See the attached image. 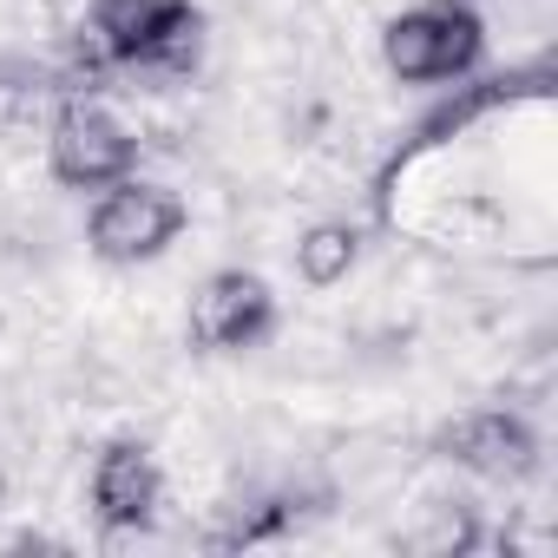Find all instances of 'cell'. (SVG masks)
<instances>
[{"label":"cell","instance_id":"cell-6","mask_svg":"<svg viewBox=\"0 0 558 558\" xmlns=\"http://www.w3.org/2000/svg\"><path fill=\"white\" fill-rule=\"evenodd\" d=\"M276 329V296L256 269H217L191 296V342L204 355H243Z\"/></svg>","mask_w":558,"mask_h":558},{"label":"cell","instance_id":"cell-5","mask_svg":"<svg viewBox=\"0 0 558 558\" xmlns=\"http://www.w3.org/2000/svg\"><path fill=\"white\" fill-rule=\"evenodd\" d=\"M434 453L453 460L460 473L473 480H493V486H519L538 473V434L525 414L512 408H473V414H453L440 434H434Z\"/></svg>","mask_w":558,"mask_h":558},{"label":"cell","instance_id":"cell-10","mask_svg":"<svg viewBox=\"0 0 558 558\" xmlns=\"http://www.w3.org/2000/svg\"><path fill=\"white\" fill-rule=\"evenodd\" d=\"M362 263V230L355 223H310L296 236V276L310 290H336L349 283V269Z\"/></svg>","mask_w":558,"mask_h":558},{"label":"cell","instance_id":"cell-7","mask_svg":"<svg viewBox=\"0 0 558 558\" xmlns=\"http://www.w3.org/2000/svg\"><path fill=\"white\" fill-rule=\"evenodd\" d=\"M86 499H93V519L106 538H125V532H145L165 506V473H158V453L145 440H112L99 447L93 460V480H86Z\"/></svg>","mask_w":558,"mask_h":558},{"label":"cell","instance_id":"cell-3","mask_svg":"<svg viewBox=\"0 0 558 558\" xmlns=\"http://www.w3.org/2000/svg\"><path fill=\"white\" fill-rule=\"evenodd\" d=\"M184 197L165 191V184H138V178H119L99 191L93 217H86V236H93V256L99 263H151L165 256L178 236H184Z\"/></svg>","mask_w":558,"mask_h":558},{"label":"cell","instance_id":"cell-4","mask_svg":"<svg viewBox=\"0 0 558 558\" xmlns=\"http://www.w3.org/2000/svg\"><path fill=\"white\" fill-rule=\"evenodd\" d=\"M47 171L66 191H106L138 171V138L99 99H60L47 125Z\"/></svg>","mask_w":558,"mask_h":558},{"label":"cell","instance_id":"cell-12","mask_svg":"<svg viewBox=\"0 0 558 558\" xmlns=\"http://www.w3.org/2000/svg\"><path fill=\"white\" fill-rule=\"evenodd\" d=\"M0 499H8V480H0Z\"/></svg>","mask_w":558,"mask_h":558},{"label":"cell","instance_id":"cell-1","mask_svg":"<svg viewBox=\"0 0 558 558\" xmlns=\"http://www.w3.org/2000/svg\"><path fill=\"white\" fill-rule=\"evenodd\" d=\"M86 47L112 73H151L184 80L204 53V14L191 0H93Z\"/></svg>","mask_w":558,"mask_h":558},{"label":"cell","instance_id":"cell-11","mask_svg":"<svg viewBox=\"0 0 558 558\" xmlns=\"http://www.w3.org/2000/svg\"><path fill=\"white\" fill-rule=\"evenodd\" d=\"M480 506L473 499H434L421 506V525L408 532V551H427V558H460V551H480Z\"/></svg>","mask_w":558,"mask_h":558},{"label":"cell","instance_id":"cell-2","mask_svg":"<svg viewBox=\"0 0 558 558\" xmlns=\"http://www.w3.org/2000/svg\"><path fill=\"white\" fill-rule=\"evenodd\" d=\"M381 60L401 86H447L486 60V21L466 0H421L381 27Z\"/></svg>","mask_w":558,"mask_h":558},{"label":"cell","instance_id":"cell-8","mask_svg":"<svg viewBox=\"0 0 558 558\" xmlns=\"http://www.w3.org/2000/svg\"><path fill=\"white\" fill-rule=\"evenodd\" d=\"M551 93V66L538 60V66H525V73H499V80H473V86H453V99H440L414 132H408V145L388 158V171H381V191H388V178L395 171H408L421 151H434V145H447V138H460L466 125H480L486 112H499V106H519V99H545Z\"/></svg>","mask_w":558,"mask_h":558},{"label":"cell","instance_id":"cell-9","mask_svg":"<svg viewBox=\"0 0 558 558\" xmlns=\"http://www.w3.org/2000/svg\"><path fill=\"white\" fill-rule=\"evenodd\" d=\"M53 99H66V93H60V66L27 60V53H0V132L47 119Z\"/></svg>","mask_w":558,"mask_h":558}]
</instances>
